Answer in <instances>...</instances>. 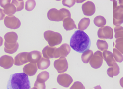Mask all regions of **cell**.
Segmentation results:
<instances>
[{"mask_svg": "<svg viewBox=\"0 0 123 89\" xmlns=\"http://www.w3.org/2000/svg\"><path fill=\"white\" fill-rule=\"evenodd\" d=\"M70 47L81 53L89 50L91 46V41L88 35L83 31H76L70 40Z\"/></svg>", "mask_w": 123, "mask_h": 89, "instance_id": "cell-1", "label": "cell"}, {"mask_svg": "<svg viewBox=\"0 0 123 89\" xmlns=\"http://www.w3.org/2000/svg\"><path fill=\"white\" fill-rule=\"evenodd\" d=\"M30 82L28 76L24 73H16L10 75L7 89H30Z\"/></svg>", "mask_w": 123, "mask_h": 89, "instance_id": "cell-2", "label": "cell"}, {"mask_svg": "<svg viewBox=\"0 0 123 89\" xmlns=\"http://www.w3.org/2000/svg\"><path fill=\"white\" fill-rule=\"evenodd\" d=\"M47 16L50 21H63L67 18H71V13L69 10L64 8L59 11L55 8H52L49 11Z\"/></svg>", "mask_w": 123, "mask_h": 89, "instance_id": "cell-3", "label": "cell"}, {"mask_svg": "<svg viewBox=\"0 0 123 89\" xmlns=\"http://www.w3.org/2000/svg\"><path fill=\"white\" fill-rule=\"evenodd\" d=\"M44 37L47 41L49 45L51 47L61 44L62 40V38L60 33L52 31L45 32L44 33Z\"/></svg>", "mask_w": 123, "mask_h": 89, "instance_id": "cell-4", "label": "cell"}, {"mask_svg": "<svg viewBox=\"0 0 123 89\" xmlns=\"http://www.w3.org/2000/svg\"><path fill=\"white\" fill-rule=\"evenodd\" d=\"M113 24L115 26H120L123 23V6H117V2L114 0Z\"/></svg>", "mask_w": 123, "mask_h": 89, "instance_id": "cell-5", "label": "cell"}, {"mask_svg": "<svg viewBox=\"0 0 123 89\" xmlns=\"http://www.w3.org/2000/svg\"><path fill=\"white\" fill-rule=\"evenodd\" d=\"M4 23L7 28L12 29L18 28L21 25L19 19L13 15H9L6 17L4 20Z\"/></svg>", "mask_w": 123, "mask_h": 89, "instance_id": "cell-6", "label": "cell"}, {"mask_svg": "<svg viewBox=\"0 0 123 89\" xmlns=\"http://www.w3.org/2000/svg\"><path fill=\"white\" fill-rule=\"evenodd\" d=\"M103 58L102 52L99 51H97L94 53L89 62L90 66L95 69L100 68L103 63Z\"/></svg>", "mask_w": 123, "mask_h": 89, "instance_id": "cell-7", "label": "cell"}, {"mask_svg": "<svg viewBox=\"0 0 123 89\" xmlns=\"http://www.w3.org/2000/svg\"><path fill=\"white\" fill-rule=\"evenodd\" d=\"M97 35L99 38L101 39H111L113 38V30L110 26H103L99 29Z\"/></svg>", "mask_w": 123, "mask_h": 89, "instance_id": "cell-8", "label": "cell"}, {"mask_svg": "<svg viewBox=\"0 0 123 89\" xmlns=\"http://www.w3.org/2000/svg\"><path fill=\"white\" fill-rule=\"evenodd\" d=\"M54 66L57 72L61 73L67 70L68 63L65 57H61L59 59L54 61Z\"/></svg>", "mask_w": 123, "mask_h": 89, "instance_id": "cell-9", "label": "cell"}, {"mask_svg": "<svg viewBox=\"0 0 123 89\" xmlns=\"http://www.w3.org/2000/svg\"><path fill=\"white\" fill-rule=\"evenodd\" d=\"M71 51V48L69 44L64 43L57 48L54 53L55 58H57L61 57H66L68 55Z\"/></svg>", "mask_w": 123, "mask_h": 89, "instance_id": "cell-10", "label": "cell"}, {"mask_svg": "<svg viewBox=\"0 0 123 89\" xmlns=\"http://www.w3.org/2000/svg\"><path fill=\"white\" fill-rule=\"evenodd\" d=\"M57 81L60 85L64 87H68L73 82V79L69 74L63 73L58 75Z\"/></svg>", "mask_w": 123, "mask_h": 89, "instance_id": "cell-11", "label": "cell"}, {"mask_svg": "<svg viewBox=\"0 0 123 89\" xmlns=\"http://www.w3.org/2000/svg\"><path fill=\"white\" fill-rule=\"evenodd\" d=\"M83 13L85 15L90 16L94 14L96 11L94 4L92 1H88L82 5Z\"/></svg>", "mask_w": 123, "mask_h": 89, "instance_id": "cell-12", "label": "cell"}, {"mask_svg": "<svg viewBox=\"0 0 123 89\" xmlns=\"http://www.w3.org/2000/svg\"><path fill=\"white\" fill-rule=\"evenodd\" d=\"M29 52H23L18 54L14 58V65L16 66H21L25 63L29 62Z\"/></svg>", "mask_w": 123, "mask_h": 89, "instance_id": "cell-13", "label": "cell"}, {"mask_svg": "<svg viewBox=\"0 0 123 89\" xmlns=\"http://www.w3.org/2000/svg\"><path fill=\"white\" fill-rule=\"evenodd\" d=\"M14 63V59L12 56L5 55L1 56L0 59V66L5 69L11 68Z\"/></svg>", "mask_w": 123, "mask_h": 89, "instance_id": "cell-14", "label": "cell"}, {"mask_svg": "<svg viewBox=\"0 0 123 89\" xmlns=\"http://www.w3.org/2000/svg\"><path fill=\"white\" fill-rule=\"evenodd\" d=\"M38 70V66L36 63H29L24 66L23 70L25 73L29 76L35 75Z\"/></svg>", "mask_w": 123, "mask_h": 89, "instance_id": "cell-15", "label": "cell"}, {"mask_svg": "<svg viewBox=\"0 0 123 89\" xmlns=\"http://www.w3.org/2000/svg\"><path fill=\"white\" fill-rule=\"evenodd\" d=\"M57 48L56 47H51L47 45L43 50V56L44 58L49 59L54 58V53L55 50Z\"/></svg>", "mask_w": 123, "mask_h": 89, "instance_id": "cell-16", "label": "cell"}, {"mask_svg": "<svg viewBox=\"0 0 123 89\" xmlns=\"http://www.w3.org/2000/svg\"><path fill=\"white\" fill-rule=\"evenodd\" d=\"M103 55L104 60L106 62L108 66L110 67H113L114 63L116 62L114 58L113 53L109 51L106 50L103 52Z\"/></svg>", "mask_w": 123, "mask_h": 89, "instance_id": "cell-17", "label": "cell"}, {"mask_svg": "<svg viewBox=\"0 0 123 89\" xmlns=\"http://www.w3.org/2000/svg\"><path fill=\"white\" fill-rule=\"evenodd\" d=\"M41 52L38 51H33L29 52V61L31 63H38L42 58Z\"/></svg>", "mask_w": 123, "mask_h": 89, "instance_id": "cell-18", "label": "cell"}, {"mask_svg": "<svg viewBox=\"0 0 123 89\" xmlns=\"http://www.w3.org/2000/svg\"><path fill=\"white\" fill-rule=\"evenodd\" d=\"M63 26L66 31L73 30L74 28L77 29L75 22L71 18H67L63 21Z\"/></svg>", "mask_w": 123, "mask_h": 89, "instance_id": "cell-19", "label": "cell"}, {"mask_svg": "<svg viewBox=\"0 0 123 89\" xmlns=\"http://www.w3.org/2000/svg\"><path fill=\"white\" fill-rule=\"evenodd\" d=\"M5 51L9 54H13L16 52L18 49L19 44L18 42L15 44H8L5 41Z\"/></svg>", "mask_w": 123, "mask_h": 89, "instance_id": "cell-20", "label": "cell"}, {"mask_svg": "<svg viewBox=\"0 0 123 89\" xmlns=\"http://www.w3.org/2000/svg\"><path fill=\"white\" fill-rule=\"evenodd\" d=\"M5 42L8 44H15L17 43L18 36L14 32H9L7 33L4 36Z\"/></svg>", "mask_w": 123, "mask_h": 89, "instance_id": "cell-21", "label": "cell"}, {"mask_svg": "<svg viewBox=\"0 0 123 89\" xmlns=\"http://www.w3.org/2000/svg\"><path fill=\"white\" fill-rule=\"evenodd\" d=\"M120 73V68L116 62L113 63V66L108 68L107 73L110 77L113 78L114 76H117Z\"/></svg>", "mask_w": 123, "mask_h": 89, "instance_id": "cell-22", "label": "cell"}, {"mask_svg": "<svg viewBox=\"0 0 123 89\" xmlns=\"http://www.w3.org/2000/svg\"><path fill=\"white\" fill-rule=\"evenodd\" d=\"M50 65L49 59H45V58H42L37 63L38 68L39 70H45L47 69Z\"/></svg>", "mask_w": 123, "mask_h": 89, "instance_id": "cell-23", "label": "cell"}, {"mask_svg": "<svg viewBox=\"0 0 123 89\" xmlns=\"http://www.w3.org/2000/svg\"><path fill=\"white\" fill-rule=\"evenodd\" d=\"M4 11L5 14L9 15H12L15 13L17 12L16 8L14 5L12 4L9 3L6 5L4 7Z\"/></svg>", "mask_w": 123, "mask_h": 89, "instance_id": "cell-24", "label": "cell"}, {"mask_svg": "<svg viewBox=\"0 0 123 89\" xmlns=\"http://www.w3.org/2000/svg\"><path fill=\"white\" fill-rule=\"evenodd\" d=\"M90 22V19L89 18H83L78 24V29L81 31L85 30L89 26Z\"/></svg>", "mask_w": 123, "mask_h": 89, "instance_id": "cell-25", "label": "cell"}, {"mask_svg": "<svg viewBox=\"0 0 123 89\" xmlns=\"http://www.w3.org/2000/svg\"><path fill=\"white\" fill-rule=\"evenodd\" d=\"M93 55V53L91 50H88L84 52L81 56V59L83 63H88Z\"/></svg>", "mask_w": 123, "mask_h": 89, "instance_id": "cell-26", "label": "cell"}, {"mask_svg": "<svg viewBox=\"0 0 123 89\" xmlns=\"http://www.w3.org/2000/svg\"><path fill=\"white\" fill-rule=\"evenodd\" d=\"M93 22L95 25L98 27H102L106 24V20L102 16H97L94 19Z\"/></svg>", "mask_w": 123, "mask_h": 89, "instance_id": "cell-27", "label": "cell"}, {"mask_svg": "<svg viewBox=\"0 0 123 89\" xmlns=\"http://www.w3.org/2000/svg\"><path fill=\"white\" fill-rule=\"evenodd\" d=\"M49 78V73L47 71H43L38 75L36 80L40 83H45Z\"/></svg>", "mask_w": 123, "mask_h": 89, "instance_id": "cell-28", "label": "cell"}, {"mask_svg": "<svg viewBox=\"0 0 123 89\" xmlns=\"http://www.w3.org/2000/svg\"><path fill=\"white\" fill-rule=\"evenodd\" d=\"M97 45L98 49L101 51H106L108 49V44L105 40H97Z\"/></svg>", "mask_w": 123, "mask_h": 89, "instance_id": "cell-29", "label": "cell"}, {"mask_svg": "<svg viewBox=\"0 0 123 89\" xmlns=\"http://www.w3.org/2000/svg\"><path fill=\"white\" fill-rule=\"evenodd\" d=\"M12 4L15 6V7L16 8L17 12L21 11L24 8V2L22 0H12Z\"/></svg>", "mask_w": 123, "mask_h": 89, "instance_id": "cell-30", "label": "cell"}, {"mask_svg": "<svg viewBox=\"0 0 123 89\" xmlns=\"http://www.w3.org/2000/svg\"><path fill=\"white\" fill-rule=\"evenodd\" d=\"M115 38L118 39L119 38H123V27L122 26H117L114 28Z\"/></svg>", "mask_w": 123, "mask_h": 89, "instance_id": "cell-31", "label": "cell"}, {"mask_svg": "<svg viewBox=\"0 0 123 89\" xmlns=\"http://www.w3.org/2000/svg\"><path fill=\"white\" fill-rule=\"evenodd\" d=\"M113 56L116 62L121 63L123 61V56L122 54L117 49H113Z\"/></svg>", "mask_w": 123, "mask_h": 89, "instance_id": "cell-32", "label": "cell"}, {"mask_svg": "<svg viewBox=\"0 0 123 89\" xmlns=\"http://www.w3.org/2000/svg\"><path fill=\"white\" fill-rule=\"evenodd\" d=\"M36 2L35 0H27L25 3V9L30 12L32 11L36 7Z\"/></svg>", "mask_w": 123, "mask_h": 89, "instance_id": "cell-33", "label": "cell"}, {"mask_svg": "<svg viewBox=\"0 0 123 89\" xmlns=\"http://www.w3.org/2000/svg\"><path fill=\"white\" fill-rule=\"evenodd\" d=\"M115 48L121 53L123 55V38H119L117 39L115 41Z\"/></svg>", "mask_w": 123, "mask_h": 89, "instance_id": "cell-34", "label": "cell"}, {"mask_svg": "<svg viewBox=\"0 0 123 89\" xmlns=\"http://www.w3.org/2000/svg\"><path fill=\"white\" fill-rule=\"evenodd\" d=\"M70 89H85V87L81 82L76 81L74 82Z\"/></svg>", "mask_w": 123, "mask_h": 89, "instance_id": "cell-35", "label": "cell"}, {"mask_svg": "<svg viewBox=\"0 0 123 89\" xmlns=\"http://www.w3.org/2000/svg\"><path fill=\"white\" fill-rule=\"evenodd\" d=\"M35 89H45L46 86L45 83H40L36 80L34 84Z\"/></svg>", "mask_w": 123, "mask_h": 89, "instance_id": "cell-36", "label": "cell"}, {"mask_svg": "<svg viewBox=\"0 0 123 89\" xmlns=\"http://www.w3.org/2000/svg\"><path fill=\"white\" fill-rule=\"evenodd\" d=\"M76 1V0H64L62 1V5L64 6H67L69 7H71L75 5Z\"/></svg>", "mask_w": 123, "mask_h": 89, "instance_id": "cell-37", "label": "cell"}, {"mask_svg": "<svg viewBox=\"0 0 123 89\" xmlns=\"http://www.w3.org/2000/svg\"><path fill=\"white\" fill-rule=\"evenodd\" d=\"M11 0H1L0 1V6L1 7H4L6 5H7L9 3H11Z\"/></svg>", "mask_w": 123, "mask_h": 89, "instance_id": "cell-38", "label": "cell"}, {"mask_svg": "<svg viewBox=\"0 0 123 89\" xmlns=\"http://www.w3.org/2000/svg\"><path fill=\"white\" fill-rule=\"evenodd\" d=\"M0 12H1V13H0V15H1L0 20H2L3 19H4L5 14V12L4 11V10H3L2 9H0Z\"/></svg>", "mask_w": 123, "mask_h": 89, "instance_id": "cell-39", "label": "cell"}, {"mask_svg": "<svg viewBox=\"0 0 123 89\" xmlns=\"http://www.w3.org/2000/svg\"><path fill=\"white\" fill-rule=\"evenodd\" d=\"M120 83L121 86L123 88V77L121 78V80H120Z\"/></svg>", "mask_w": 123, "mask_h": 89, "instance_id": "cell-40", "label": "cell"}, {"mask_svg": "<svg viewBox=\"0 0 123 89\" xmlns=\"http://www.w3.org/2000/svg\"><path fill=\"white\" fill-rule=\"evenodd\" d=\"M119 4L120 5V6H123V0H119Z\"/></svg>", "mask_w": 123, "mask_h": 89, "instance_id": "cell-41", "label": "cell"}, {"mask_svg": "<svg viewBox=\"0 0 123 89\" xmlns=\"http://www.w3.org/2000/svg\"><path fill=\"white\" fill-rule=\"evenodd\" d=\"M94 88L95 89H101V87L100 86H97L95 87Z\"/></svg>", "mask_w": 123, "mask_h": 89, "instance_id": "cell-42", "label": "cell"}, {"mask_svg": "<svg viewBox=\"0 0 123 89\" xmlns=\"http://www.w3.org/2000/svg\"><path fill=\"white\" fill-rule=\"evenodd\" d=\"M31 89H35V88H34V87H33V88H31Z\"/></svg>", "mask_w": 123, "mask_h": 89, "instance_id": "cell-43", "label": "cell"}, {"mask_svg": "<svg viewBox=\"0 0 123 89\" xmlns=\"http://www.w3.org/2000/svg\"><path fill=\"white\" fill-rule=\"evenodd\" d=\"M55 89V88H54V89Z\"/></svg>", "mask_w": 123, "mask_h": 89, "instance_id": "cell-44", "label": "cell"}]
</instances>
